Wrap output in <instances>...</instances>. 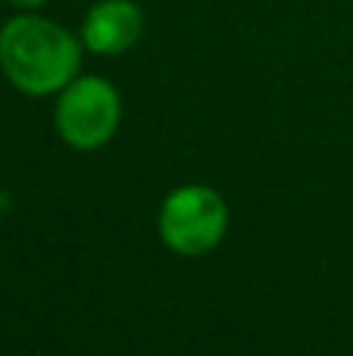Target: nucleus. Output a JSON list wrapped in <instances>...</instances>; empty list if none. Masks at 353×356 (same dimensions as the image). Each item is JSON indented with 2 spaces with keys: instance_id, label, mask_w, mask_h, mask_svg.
Masks as SVG:
<instances>
[{
  "instance_id": "f257e3e1",
  "label": "nucleus",
  "mask_w": 353,
  "mask_h": 356,
  "mask_svg": "<svg viewBox=\"0 0 353 356\" xmlns=\"http://www.w3.org/2000/svg\"><path fill=\"white\" fill-rule=\"evenodd\" d=\"M81 44L44 16H16L0 29V69L22 94L44 97L63 91L79 75Z\"/></svg>"
},
{
  "instance_id": "f03ea898",
  "label": "nucleus",
  "mask_w": 353,
  "mask_h": 356,
  "mask_svg": "<svg viewBox=\"0 0 353 356\" xmlns=\"http://www.w3.org/2000/svg\"><path fill=\"white\" fill-rule=\"evenodd\" d=\"M229 207L213 188L185 184L160 207V238L181 257H200L225 238Z\"/></svg>"
},
{
  "instance_id": "7ed1b4c3",
  "label": "nucleus",
  "mask_w": 353,
  "mask_h": 356,
  "mask_svg": "<svg viewBox=\"0 0 353 356\" xmlns=\"http://www.w3.org/2000/svg\"><path fill=\"white\" fill-rule=\"evenodd\" d=\"M122 104L106 79L85 75L72 79L56 100V129L75 150H97L116 135Z\"/></svg>"
},
{
  "instance_id": "20e7f679",
  "label": "nucleus",
  "mask_w": 353,
  "mask_h": 356,
  "mask_svg": "<svg viewBox=\"0 0 353 356\" xmlns=\"http://www.w3.org/2000/svg\"><path fill=\"white\" fill-rule=\"evenodd\" d=\"M144 35V13L135 0H97L81 22V44L97 56L125 54Z\"/></svg>"
},
{
  "instance_id": "39448f33",
  "label": "nucleus",
  "mask_w": 353,
  "mask_h": 356,
  "mask_svg": "<svg viewBox=\"0 0 353 356\" xmlns=\"http://www.w3.org/2000/svg\"><path fill=\"white\" fill-rule=\"evenodd\" d=\"M6 3H13L16 10H38V6H44L47 0H6Z\"/></svg>"
}]
</instances>
